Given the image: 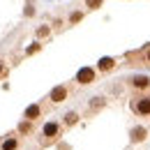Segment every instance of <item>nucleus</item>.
Instances as JSON below:
<instances>
[{
	"instance_id": "1",
	"label": "nucleus",
	"mask_w": 150,
	"mask_h": 150,
	"mask_svg": "<svg viewBox=\"0 0 150 150\" xmlns=\"http://www.w3.org/2000/svg\"><path fill=\"white\" fill-rule=\"evenodd\" d=\"M60 132H62V125H60V122H56V120L46 122V125L42 127V146H51V143H56L58 136H60Z\"/></svg>"
},
{
	"instance_id": "2",
	"label": "nucleus",
	"mask_w": 150,
	"mask_h": 150,
	"mask_svg": "<svg viewBox=\"0 0 150 150\" xmlns=\"http://www.w3.org/2000/svg\"><path fill=\"white\" fill-rule=\"evenodd\" d=\"M95 79H97V72L93 67H81L76 72V83L79 86H90V83H95Z\"/></svg>"
},
{
	"instance_id": "3",
	"label": "nucleus",
	"mask_w": 150,
	"mask_h": 150,
	"mask_svg": "<svg viewBox=\"0 0 150 150\" xmlns=\"http://www.w3.org/2000/svg\"><path fill=\"white\" fill-rule=\"evenodd\" d=\"M132 111L136 113V115H150V95L134 99L132 102Z\"/></svg>"
},
{
	"instance_id": "4",
	"label": "nucleus",
	"mask_w": 150,
	"mask_h": 150,
	"mask_svg": "<svg viewBox=\"0 0 150 150\" xmlns=\"http://www.w3.org/2000/svg\"><path fill=\"white\" fill-rule=\"evenodd\" d=\"M67 97H69V88H67V86H62V83H60V86H56V88L49 93V99H51V104H62Z\"/></svg>"
},
{
	"instance_id": "5",
	"label": "nucleus",
	"mask_w": 150,
	"mask_h": 150,
	"mask_svg": "<svg viewBox=\"0 0 150 150\" xmlns=\"http://www.w3.org/2000/svg\"><path fill=\"white\" fill-rule=\"evenodd\" d=\"M129 86L134 88V90H148L150 88V76L146 74H136L129 79Z\"/></svg>"
},
{
	"instance_id": "6",
	"label": "nucleus",
	"mask_w": 150,
	"mask_h": 150,
	"mask_svg": "<svg viewBox=\"0 0 150 150\" xmlns=\"http://www.w3.org/2000/svg\"><path fill=\"white\" fill-rule=\"evenodd\" d=\"M146 139H148V129H146V127L139 125V127H132L129 129V141L132 143H143Z\"/></svg>"
},
{
	"instance_id": "7",
	"label": "nucleus",
	"mask_w": 150,
	"mask_h": 150,
	"mask_svg": "<svg viewBox=\"0 0 150 150\" xmlns=\"http://www.w3.org/2000/svg\"><path fill=\"white\" fill-rule=\"evenodd\" d=\"M0 150H19V136H14V134L5 136L0 141Z\"/></svg>"
},
{
	"instance_id": "8",
	"label": "nucleus",
	"mask_w": 150,
	"mask_h": 150,
	"mask_svg": "<svg viewBox=\"0 0 150 150\" xmlns=\"http://www.w3.org/2000/svg\"><path fill=\"white\" fill-rule=\"evenodd\" d=\"M39 115H42V106H39V104H30V106L25 109V113H23V120H30V122H35Z\"/></svg>"
},
{
	"instance_id": "9",
	"label": "nucleus",
	"mask_w": 150,
	"mask_h": 150,
	"mask_svg": "<svg viewBox=\"0 0 150 150\" xmlns=\"http://www.w3.org/2000/svg\"><path fill=\"white\" fill-rule=\"evenodd\" d=\"M97 69H99L102 74L111 72V69H115V60H113V58H102V60L97 62Z\"/></svg>"
},
{
	"instance_id": "10",
	"label": "nucleus",
	"mask_w": 150,
	"mask_h": 150,
	"mask_svg": "<svg viewBox=\"0 0 150 150\" xmlns=\"http://www.w3.org/2000/svg\"><path fill=\"white\" fill-rule=\"evenodd\" d=\"M76 122H79V113L76 111H69L65 118H62V125H65V127H74Z\"/></svg>"
},
{
	"instance_id": "11",
	"label": "nucleus",
	"mask_w": 150,
	"mask_h": 150,
	"mask_svg": "<svg viewBox=\"0 0 150 150\" xmlns=\"http://www.w3.org/2000/svg\"><path fill=\"white\" fill-rule=\"evenodd\" d=\"M104 106H106V99H104V97H93V99H90V111H99V109H104Z\"/></svg>"
},
{
	"instance_id": "12",
	"label": "nucleus",
	"mask_w": 150,
	"mask_h": 150,
	"mask_svg": "<svg viewBox=\"0 0 150 150\" xmlns=\"http://www.w3.org/2000/svg\"><path fill=\"white\" fill-rule=\"evenodd\" d=\"M16 132H19V134H33V122H30V120H21Z\"/></svg>"
},
{
	"instance_id": "13",
	"label": "nucleus",
	"mask_w": 150,
	"mask_h": 150,
	"mask_svg": "<svg viewBox=\"0 0 150 150\" xmlns=\"http://www.w3.org/2000/svg\"><path fill=\"white\" fill-rule=\"evenodd\" d=\"M49 35H51V28L49 25H39L37 28V39H46Z\"/></svg>"
},
{
	"instance_id": "14",
	"label": "nucleus",
	"mask_w": 150,
	"mask_h": 150,
	"mask_svg": "<svg viewBox=\"0 0 150 150\" xmlns=\"http://www.w3.org/2000/svg\"><path fill=\"white\" fill-rule=\"evenodd\" d=\"M83 2H86L88 9H99V7L104 5V0H83Z\"/></svg>"
},
{
	"instance_id": "15",
	"label": "nucleus",
	"mask_w": 150,
	"mask_h": 150,
	"mask_svg": "<svg viewBox=\"0 0 150 150\" xmlns=\"http://www.w3.org/2000/svg\"><path fill=\"white\" fill-rule=\"evenodd\" d=\"M81 19H83V12H81V9H79V12H72V16H69V25H76Z\"/></svg>"
},
{
	"instance_id": "16",
	"label": "nucleus",
	"mask_w": 150,
	"mask_h": 150,
	"mask_svg": "<svg viewBox=\"0 0 150 150\" xmlns=\"http://www.w3.org/2000/svg\"><path fill=\"white\" fill-rule=\"evenodd\" d=\"M37 51H42V44H39V42H35L33 46H28V49H25V56H35Z\"/></svg>"
},
{
	"instance_id": "17",
	"label": "nucleus",
	"mask_w": 150,
	"mask_h": 150,
	"mask_svg": "<svg viewBox=\"0 0 150 150\" xmlns=\"http://www.w3.org/2000/svg\"><path fill=\"white\" fill-rule=\"evenodd\" d=\"M143 60H146V62H148V65H150V46H148V49H146V51H143Z\"/></svg>"
},
{
	"instance_id": "18",
	"label": "nucleus",
	"mask_w": 150,
	"mask_h": 150,
	"mask_svg": "<svg viewBox=\"0 0 150 150\" xmlns=\"http://www.w3.org/2000/svg\"><path fill=\"white\" fill-rule=\"evenodd\" d=\"M5 74V62H2V60H0V76Z\"/></svg>"
}]
</instances>
